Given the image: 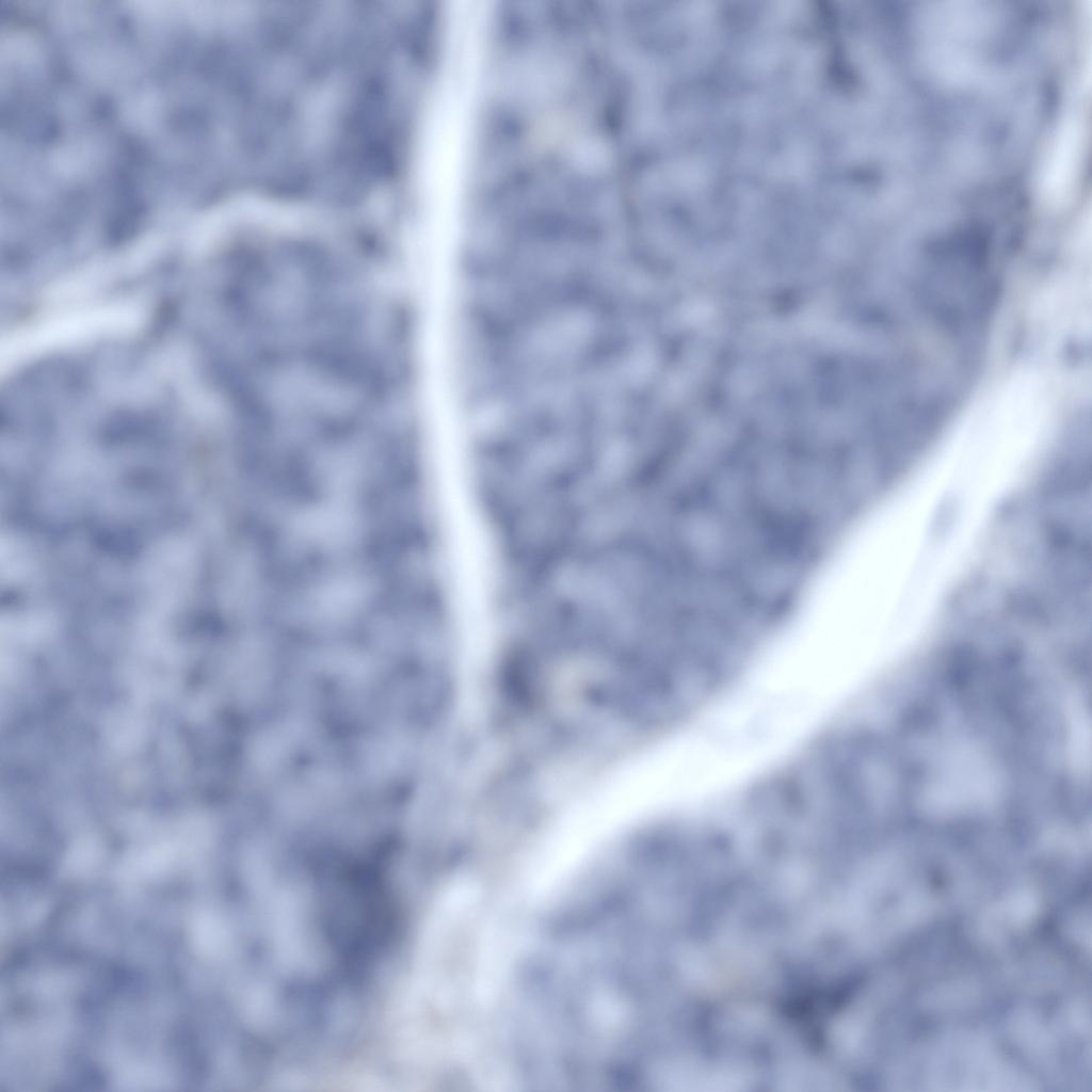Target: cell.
<instances>
[{"mask_svg":"<svg viewBox=\"0 0 1092 1092\" xmlns=\"http://www.w3.org/2000/svg\"><path fill=\"white\" fill-rule=\"evenodd\" d=\"M1082 146V122L1071 115L1062 121L1044 161L1042 189L1049 200L1065 199L1079 172Z\"/></svg>","mask_w":1092,"mask_h":1092,"instance_id":"obj_1","label":"cell"}]
</instances>
